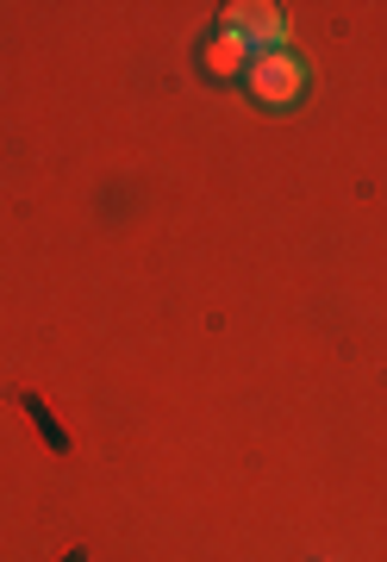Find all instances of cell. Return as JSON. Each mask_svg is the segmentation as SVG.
I'll return each mask as SVG.
<instances>
[{
  "mask_svg": "<svg viewBox=\"0 0 387 562\" xmlns=\"http://www.w3.org/2000/svg\"><path fill=\"white\" fill-rule=\"evenodd\" d=\"M225 32H231V38H244V50H257V57L282 50V38H287L282 13H275L269 0H238V7H225Z\"/></svg>",
  "mask_w": 387,
  "mask_h": 562,
  "instance_id": "obj_2",
  "label": "cell"
},
{
  "mask_svg": "<svg viewBox=\"0 0 387 562\" xmlns=\"http://www.w3.org/2000/svg\"><path fill=\"white\" fill-rule=\"evenodd\" d=\"M244 81H250V94H257L263 106H287V101H300L306 69H300L294 50H269V57H250Z\"/></svg>",
  "mask_w": 387,
  "mask_h": 562,
  "instance_id": "obj_1",
  "label": "cell"
},
{
  "mask_svg": "<svg viewBox=\"0 0 387 562\" xmlns=\"http://www.w3.org/2000/svg\"><path fill=\"white\" fill-rule=\"evenodd\" d=\"M206 69H213V76H238V69H250L244 38H231V32H219V38L206 44Z\"/></svg>",
  "mask_w": 387,
  "mask_h": 562,
  "instance_id": "obj_3",
  "label": "cell"
}]
</instances>
